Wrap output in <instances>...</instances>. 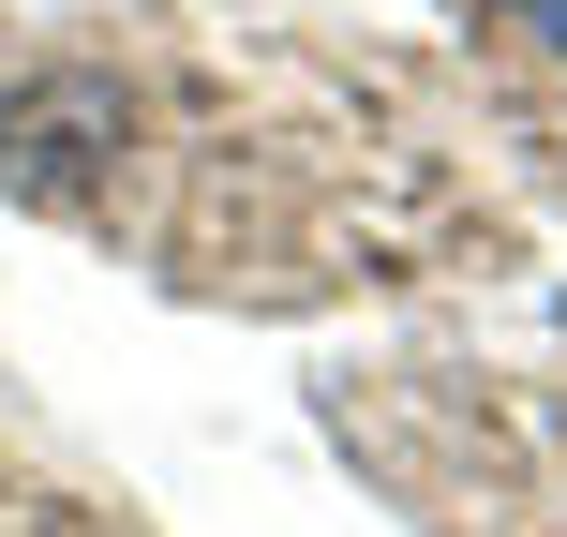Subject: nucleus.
Returning <instances> with one entry per match:
<instances>
[{"label": "nucleus", "mask_w": 567, "mask_h": 537, "mask_svg": "<svg viewBox=\"0 0 567 537\" xmlns=\"http://www.w3.org/2000/svg\"><path fill=\"white\" fill-rule=\"evenodd\" d=\"M120 149V90L105 75H45L0 105V179L16 195H90V165Z\"/></svg>", "instance_id": "1"}, {"label": "nucleus", "mask_w": 567, "mask_h": 537, "mask_svg": "<svg viewBox=\"0 0 567 537\" xmlns=\"http://www.w3.org/2000/svg\"><path fill=\"white\" fill-rule=\"evenodd\" d=\"M508 16H523V30H538V45L567 60V0H508Z\"/></svg>", "instance_id": "2"}]
</instances>
